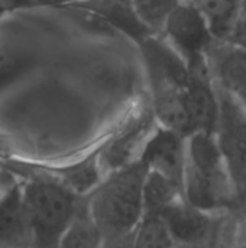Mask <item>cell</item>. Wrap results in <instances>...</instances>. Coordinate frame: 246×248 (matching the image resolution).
<instances>
[{"mask_svg":"<svg viewBox=\"0 0 246 248\" xmlns=\"http://www.w3.org/2000/svg\"><path fill=\"white\" fill-rule=\"evenodd\" d=\"M183 198L209 214L225 211L238 202L216 134L194 131L186 137Z\"/></svg>","mask_w":246,"mask_h":248,"instance_id":"cell-1","label":"cell"},{"mask_svg":"<svg viewBox=\"0 0 246 248\" xmlns=\"http://www.w3.org/2000/svg\"><path fill=\"white\" fill-rule=\"evenodd\" d=\"M142 46L149 68L155 119L184 137L190 135L193 129L186 99L190 71L186 61L165 38L151 35Z\"/></svg>","mask_w":246,"mask_h":248,"instance_id":"cell-2","label":"cell"},{"mask_svg":"<svg viewBox=\"0 0 246 248\" xmlns=\"http://www.w3.org/2000/svg\"><path fill=\"white\" fill-rule=\"evenodd\" d=\"M148 169L141 160L116 169L91 190L90 212L103 237L125 238L133 234L144 217L142 187Z\"/></svg>","mask_w":246,"mask_h":248,"instance_id":"cell-3","label":"cell"},{"mask_svg":"<svg viewBox=\"0 0 246 248\" xmlns=\"http://www.w3.org/2000/svg\"><path fill=\"white\" fill-rule=\"evenodd\" d=\"M20 193L29 237L38 246H58L75 209L74 193L52 180H35Z\"/></svg>","mask_w":246,"mask_h":248,"instance_id":"cell-4","label":"cell"},{"mask_svg":"<svg viewBox=\"0 0 246 248\" xmlns=\"http://www.w3.org/2000/svg\"><path fill=\"white\" fill-rule=\"evenodd\" d=\"M164 38L183 57L188 68L206 67V54L216 41L200 9L188 1H178L162 25Z\"/></svg>","mask_w":246,"mask_h":248,"instance_id":"cell-5","label":"cell"},{"mask_svg":"<svg viewBox=\"0 0 246 248\" xmlns=\"http://www.w3.org/2000/svg\"><path fill=\"white\" fill-rule=\"evenodd\" d=\"M216 92L219 122L215 134L239 202L246 195V108L226 92L217 87Z\"/></svg>","mask_w":246,"mask_h":248,"instance_id":"cell-6","label":"cell"},{"mask_svg":"<svg viewBox=\"0 0 246 248\" xmlns=\"http://www.w3.org/2000/svg\"><path fill=\"white\" fill-rule=\"evenodd\" d=\"M138 160H141L148 170L158 171L183 187L186 137L159 125L145 140Z\"/></svg>","mask_w":246,"mask_h":248,"instance_id":"cell-7","label":"cell"},{"mask_svg":"<svg viewBox=\"0 0 246 248\" xmlns=\"http://www.w3.org/2000/svg\"><path fill=\"white\" fill-rule=\"evenodd\" d=\"M213 84L246 108V49L228 41H215L206 54Z\"/></svg>","mask_w":246,"mask_h":248,"instance_id":"cell-8","label":"cell"},{"mask_svg":"<svg viewBox=\"0 0 246 248\" xmlns=\"http://www.w3.org/2000/svg\"><path fill=\"white\" fill-rule=\"evenodd\" d=\"M188 71L190 77L186 99L191 129L193 132L204 131L215 134L219 122V97L207 65L188 68Z\"/></svg>","mask_w":246,"mask_h":248,"instance_id":"cell-9","label":"cell"},{"mask_svg":"<svg viewBox=\"0 0 246 248\" xmlns=\"http://www.w3.org/2000/svg\"><path fill=\"white\" fill-rule=\"evenodd\" d=\"M175 244L200 246L215 234V214L204 212L183 199L161 212Z\"/></svg>","mask_w":246,"mask_h":248,"instance_id":"cell-10","label":"cell"},{"mask_svg":"<svg viewBox=\"0 0 246 248\" xmlns=\"http://www.w3.org/2000/svg\"><path fill=\"white\" fill-rule=\"evenodd\" d=\"M80 4L100 15L141 44L154 35V29L139 16L133 0H84Z\"/></svg>","mask_w":246,"mask_h":248,"instance_id":"cell-11","label":"cell"},{"mask_svg":"<svg viewBox=\"0 0 246 248\" xmlns=\"http://www.w3.org/2000/svg\"><path fill=\"white\" fill-rule=\"evenodd\" d=\"M101 232L97 227L91 212L88 202L75 203L74 214L71 221L68 222L58 246L59 247L74 248H93L101 244Z\"/></svg>","mask_w":246,"mask_h":248,"instance_id":"cell-12","label":"cell"},{"mask_svg":"<svg viewBox=\"0 0 246 248\" xmlns=\"http://www.w3.org/2000/svg\"><path fill=\"white\" fill-rule=\"evenodd\" d=\"M183 199V187L164 174L148 170L144 179V214H161L170 205Z\"/></svg>","mask_w":246,"mask_h":248,"instance_id":"cell-13","label":"cell"},{"mask_svg":"<svg viewBox=\"0 0 246 248\" xmlns=\"http://www.w3.org/2000/svg\"><path fill=\"white\" fill-rule=\"evenodd\" d=\"M29 237V230L22 205V193L10 190L0 199V246L16 244Z\"/></svg>","mask_w":246,"mask_h":248,"instance_id":"cell-14","label":"cell"},{"mask_svg":"<svg viewBox=\"0 0 246 248\" xmlns=\"http://www.w3.org/2000/svg\"><path fill=\"white\" fill-rule=\"evenodd\" d=\"M242 0H199L196 6L200 9L215 39L226 41L235 19L238 16Z\"/></svg>","mask_w":246,"mask_h":248,"instance_id":"cell-15","label":"cell"},{"mask_svg":"<svg viewBox=\"0 0 246 248\" xmlns=\"http://www.w3.org/2000/svg\"><path fill=\"white\" fill-rule=\"evenodd\" d=\"M154 113L141 115L136 122L109 148L106 154V161L110 167L116 170L128 164L133 148L138 147L145 137H148V132L151 131V121H154Z\"/></svg>","mask_w":246,"mask_h":248,"instance_id":"cell-16","label":"cell"},{"mask_svg":"<svg viewBox=\"0 0 246 248\" xmlns=\"http://www.w3.org/2000/svg\"><path fill=\"white\" fill-rule=\"evenodd\" d=\"M133 246L141 248H167L175 246L161 214H144L133 231Z\"/></svg>","mask_w":246,"mask_h":248,"instance_id":"cell-17","label":"cell"},{"mask_svg":"<svg viewBox=\"0 0 246 248\" xmlns=\"http://www.w3.org/2000/svg\"><path fill=\"white\" fill-rule=\"evenodd\" d=\"M97 154H91L81 163L72 164L58 170V174L64 180V186L68 187L72 193L84 195L91 192L93 187L99 183V167H97Z\"/></svg>","mask_w":246,"mask_h":248,"instance_id":"cell-18","label":"cell"},{"mask_svg":"<svg viewBox=\"0 0 246 248\" xmlns=\"http://www.w3.org/2000/svg\"><path fill=\"white\" fill-rule=\"evenodd\" d=\"M180 0H133L142 20L151 29H162L167 15Z\"/></svg>","mask_w":246,"mask_h":248,"instance_id":"cell-19","label":"cell"},{"mask_svg":"<svg viewBox=\"0 0 246 248\" xmlns=\"http://www.w3.org/2000/svg\"><path fill=\"white\" fill-rule=\"evenodd\" d=\"M226 41L246 49V0L241 1L238 16L235 19V23Z\"/></svg>","mask_w":246,"mask_h":248,"instance_id":"cell-20","label":"cell"},{"mask_svg":"<svg viewBox=\"0 0 246 248\" xmlns=\"http://www.w3.org/2000/svg\"><path fill=\"white\" fill-rule=\"evenodd\" d=\"M17 67L16 57L9 49H0V84L12 77Z\"/></svg>","mask_w":246,"mask_h":248,"instance_id":"cell-21","label":"cell"},{"mask_svg":"<svg viewBox=\"0 0 246 248\" xmlns=\"http://www.w3.org/2000/svg\"><path fill=\"white\" fill-rule=\"evenodd\" d=\"M180 1H188V3H193V4H196L199 0H180Z\"/></svg>","mask_w":246,"mask_h":248,"instance_id":"cell-22","label":"cell"}]
</instances>
